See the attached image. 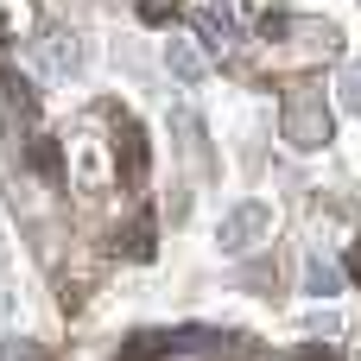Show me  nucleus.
Returning a JSON list of instances; mask_svg holds the SVG:
<instances>
[{"label": "nucleus", "mask_w": 361, "mask_h": 361, "mask_svg": "<svg viewBox=\"0 0 361 361\" xmlns=\"http://www.w3.org/2000/svg\"><path fill=\"white\" fill-rule=\"evenodd\" d=\"M286 140H292V146H324V140H330V108H324V95H292V102H286Z\"/></svg>", "instance_id": "obj_1"}, {"label": "nucleus", "mask_w": 361, "mask_h": 361, "mask_svg": "<svg viewBox=\"0 0 361 361\" xmlns=\"http://www.w3.org/2000/svg\"><path fill=\"white\" fill-rule=\"evenodd\" d=\"M0 361H32V349H0Z\"/></svg>", "instance_id": "obj_3"}, {"label": "nucleus", "mask_w": 361, "mask_h": 361, "mask_svg": "<svg viewBox=\"0 0 361 361\" xmlns=\"http://www.w3.org/2000/svg\"><path fill=\"white\" fill-rule=\"evenodd\" d=\"M260 228H267V209H260V203H241V209L222 222V247H235V254H241V247H254V235H260Z\"/></svg>", "instance_id": "obj_2"}]
</instances>
